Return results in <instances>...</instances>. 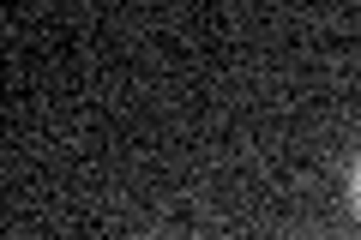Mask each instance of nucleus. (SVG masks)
Here are the masks:
<instances>
[{
    "mask_svg": "<svg viewBox=\"0 0 361 240\" xmlns=\"http://www.w3.org/2000/svg\"><path fill=\"white\" fill-rule=\"evenodd\" d=\"M343 192H349V210L361 216V151H355V163H349V187Z\"/></svg>",
    "mask_w": 361,
    "mask_h": 240,
    "instance_id": "f257e3e1",
    "label": "nucleus"
}]
</instances>
